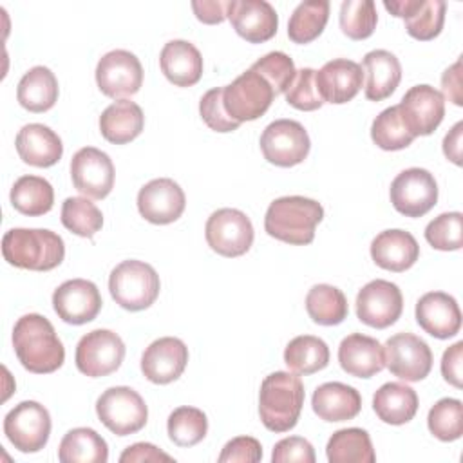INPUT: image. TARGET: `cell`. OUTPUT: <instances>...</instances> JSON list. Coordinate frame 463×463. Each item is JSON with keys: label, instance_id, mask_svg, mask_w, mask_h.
Instances as JSON below:
<instances>
[{"label": "cell", "instance_id": "2", "mask_svg": "<svg viewBox=\"0 0 463 463\" xmlns=\"http://www.w3.org/2000/svg\"><path fill=\"white\" fill-rule=\"evenodd\" d=\"M322 219L324 208L318 201L302 195H286L268 206L264 230L277 241L304 246L313 242L315 228Z\"/></svg>", "mask_w": 463, "mask_h": 463}, {"label": "cell", "instance_id": "54", "mask_svg": "<svg viewBox=\"0 0 463 463\" xmlns=\"http://www.w3.org/2000/svg\"><path fill=\"white\" fill-rule=\"evenodd\" d=\"M228 2H221V0H203V2H199V0H194L192 9H194L199 22L212 25V24L224 22Z\"/></svg>", "mask_w": 463, "mask_h": 463}, {"label": "cell", "instance_id": "14", "mask_svg": "<svg viewBox=\"0 0 463 463\" xmlns=\"http://www.w3.org/2000/svg\"><path fill=\"white\" fill-rule=\"evenodd\" d=\"M96 83L109 98L136 94L143 85V67L136 54L116 49L103 54L96 67Z\"/></svg>", "mask_w": 463, "mask_h": 463}, {"label": "cell", "instance_id": "28", "mask_svg": "<svg viewBox=\"0 0 463 463\" xmlns=\"http://www.w3.org/2000/svg\"><path fill=\"white\" fill-rule=\"evenodd\" d=\"M163 74L175 87H192L203 76V56L199 49L186 40H170L159 54Z\"/></svg>", "mask_w": 463, "mask_h": 463}, {"label": "cell", "instance_id": "15", "mask_svg": "<svg viewBox=\"0 0 463 463\" xmlns=\"http://www.w3.org/2000/svg\"><path fill=\"white\" fill-rule=\"evenodd\" d=\"M403 311V297L394 282L376 279L367 282L356 295V317L369 327L385 329Z\"/></svg>", "mask_w": 463, "mask_h": 463}, {"label": "cell", "instance_id": "33", "mask_svg": "<svg viewBox=\"0 0 463 463\" xmlns=\"http://www.w3.org/2000/svg\"><path fill=\"white\" fill-rule=\"evenodd\" d=\"M18 103L29 112H45L58 99V80L54 72L43 65L29 69L16 89Z\"/></svg>", "mask_w": 463, "mask_h": 463}, {"label": "cell", "instance_id": "1", "mask_svg": "<svg viewBox=\"0 0 463 463\" xmlns=\"http://www.w3.org/2000/svg\"><path fill=\"white\" fill-rule=\"evenodd\" d=\"M13 347L18 362L34 374L54 373L65 360L63 344L52 324L38 313H29L16 320L13 327Z\"/></svg>", "mask_w": 463, "mask_h": 463}, {"label": "cell", "instance_id": "51", "mask_svg": "<svg viewBox=\"0 0 463 463\" xmlns=\"http://www.w3.org/2000/svg\"><path fill=\"white\" fill-rule=\"evenodd\" d=\"M121 463H141V461H150V463H159V461H166L172 463L174 458L165 454L163 450H159L156 445L152 443H134L130 447H127L123 450V454L119 456Z\"/></svg>", "mask_w": 463, "mask_h": 463}, {"label": "cell", "instance_id": "26", "mask_svg": "<svg viewBox=\"0 0 463 463\" xmlns=\"http://www.w3.org/2000/svg\"><path fill=\"white\" fill-rule=\"evenodd\" d=\"M340 367L354 378H371L385 367L383 345L362 333L347 335L338 347Z\"/></svg>", "mask_w": 463, "mask_h": 463}, {"label": "cell", "instance_id": "24", "mask_svg": "<svg viewBox=\"0 0 463 463\" xmlns=\"http://www.w3.org/2000/svg\"><path fill=\"white\" fill-rule=\"evenodd\" d=\"M317 89L324 103L342 105L351 101L362 89L364 69L347 58H335L317 71Z\"/></svg>", "mask_w": 463, "mask_h": 463}, {"label": "cell", "instance_id": "55", "mask_svg": "<svg viewBox=\"0 0 463 463\" xmlns=\"http://www.w3.org/2000/svg\"><path fill=\"white\" fill-rule=\"evenodd\" d=\"M461 134H463V123L458 121L450 128V132L443 137V154L454 165H461Z\"/></svg>", "mask_w": 463, "mask_h": 463}, {"label": "cell", "instance_id": "45", "mask_svg": "<svg viewBox=\"0 0 463 463\" xmlns=\"http://www.w3.org/2000/svg\"><path fill=\"white\" fill-rule=\"evenodd\" d=\"M425 239L441 251L459 250L463 244V215L459 212L439 213L427 224Z\"/></svg>", "mask_w": 463, "mask_h": 463}, {"label": "cell", "instance_id": "27", "mask_svg": "<svg viewBox=\"0 0 463 463\" xmlns=\"http://www.w3.org/2000/svg\"><path fill=\"white\" fill-rule=\"evenodd\" d=\"M20 159L31 166L47 168L61 159L63 145L60 136L42 123L22 127L14 139Z\"/></svg>", "mask_w": 463, "mask_h": 463}, {"label": "cell", "instance_id": "44", "mask_svg": "<svg viewBox=\"0 0 463 463\" xmlns=\"http://www.w3.org/2000/svg\"><path fill=\"white\" fill-rule=\"evenodd\" d=\"M429 430L439 441H456L463 434V405L456 398H441L427 416Z\"/></svg>", "mask_w": 463, "mask_h": 463}, {"label": "cell", "instance_id": "42", "mask_svg": "<svg viewBox=\"0 0 463 463\" xmlns=\"http://www.w3.org/2000/svg\"><path fill=\"white\" fill-rule=\"evenodd\" d=\"M61 224L80 237H94L103 226L99 208L87 197H67L61 204Z\"/></svg>", "mask_w": 463, "mask_h": 463}, {"label": "cell", "instance_id": "29", "mask_svg": "<svg viewBox=\"0 0 463 463\" xmlns=\"http://www.w3.org/2000/svg\"><path fill=\"white\" fill-rule=\"evenodd\" d=\"M311 405L324 421H347L358 416L362 409L360 392L340 382H327L315 389Z\"/></svg>", "mask_w": 463, "mask_h": 463}, {"label": "cell", "instance_id": "9", "mask_svg": "<svg viewBox=\"0 0 463 463\" xmlns=\"http://www.w3.org/2000/svg\"><path fill=\"white\" fill-rule=\"evenodd\" d=\"M208 246L222 257H241L253 244V224L250 217L235 208L215 210L204 226Z\"/></svg>", "mask_w": 463, "mask_h": 463}, {"label": "cell", "instance_id": "53", "mask_svg": "<svg viewBox=\"0 0 463 463\" xmlns=\"http://www.w3.org/2000/svg\"><path fill=\"white\" fill-rule=\"evenodd\" d=\"M443 99L447 98L454 105H463V87H461V60H456L441 76Z\"/></svg>", "mask_w": 463, "mask_h": 463}, {"label": "cell", "instance_id": "36", "mask_svg": "<svg viewBox=\"0 0 463 463\" xmlns=\"http://www.w3.org/2000/svg\"><path fill=\"white\" fill-rule=\"evenodd\" d=\"M9 197L16 212L29 217H38L51 212L54 190L51 183L40 175H22L14 181Z\"/></svg>", "mask_w": 463, "mask_h": 463}, {"label": "cell", "instance_id": "50", "mask_svg": "<svg viewBox=\"0 0 463 463\" xmlns=\"http://www.w3.org/2000/svg\"><path fill=\"white\" fill-rule=\"evenodd\" d=\"M217 459L219 463H257L262 459V447L251 436H237L222 447Z\"/></svg>", "mask_w": 463, "mask_h": 463}, {"label": "cell", "instance_id": "7", "mask_svg": "<svg viewBox=\"0 0 463 463\" xmlns=\"http://www.w3.org/2000/svg\"><path fill=\"white\" fill-rule=\"evenodd\" d=\"M275 98L269 83L253 69L237 76L230 85L222 87V105L228 116L237 121H253L266 114Z\"/></svg>", "mask_w": 463, "mask_h": 463}, {"label": "cell", "instance_id": "41", "mask_svg": "<svg viewBox=\"0 0 463 463\" xmlns=\"http://www.w3.org/2000/svg\"><path fill=\"white\" fill-rule=\"evenodd\" d=\"M371 139L374 141L376 146L389 152L407 148L414 141L412 134L407 130L400 116L398 105L387 107L374 118L371 125Z\"/></svg>", "mask_w": 463, "mask_h": 463}, {"label": "cell", "instance_id": "6", "mask_svg": "<svg viewBox=\"0 0 463 463\" xmlns=\"http://www.w3.org/2000/svg\"><path fill=\"white\" fill-rule=\"evenodd\" d=\"M96 414L116 436L136 434L148 420V409L141 394L125 385L107 389L96 402Z\"/></svg>", "mask_w": 463, "mask_h": 463}, {"label": "cell", "instance_id": "46", "mask_svg": "<svg viewBox=\"0 0 463 463\" xmlns=\"http://www.w3.org/2000/svg\"><path fill=\"white\" fill-rule=\"evenodd\" d=\"M250 69L259 72L269 83L275 96L286 92L297 74L293 60L282 51L268 52L266 56L257 60Z\"/></svg>", "mask_w": 463, "mask_h": 463}, {"label": "cell", "instance_id": "13", "mask_svg": "<svg viewBox=\"0 0 463 463\" xmlns=\"http://www.w3.org/2000/svg\"><path fill=\"white\" fill-rule=\"evenodd\" d=\"M385 367L405 382H420L432 369V351L412 333H396L383 345Z\"/></svg>", "mask_w": 463, "mask_h": 463}, {"label": "cell", "instance_id": "21", "mask_svg": "<svg viewBox=\"0 0 463 463\" xmlns=\"http://www.w3.org/2000/svg\"><path fill=\"white\" fill-rule=\"evenodd\" d=\"M383 7L405 20V31L421 42L436 38L445 24L447 4L443 0H385Z\"/></svg>", "mask_w": 463, "mask_h": 463}, {"label": "cell", "instance_id": "52", "mask_svg": "<svg viewBox=\"0 0 463 463\" xmlns=\"http://www.w3.org/2000/svg\"><path fill=\"white\" fill-rule=\"evenodd\" d=\"M461 364H463V342L450 345L441 358V374L445 382L454 387H461Z\"/></svg>", "mask_w": 463, "mask_h": 463}, {"label": "cell", "instance_id": "25", "mask_svg": "<svg viewBox=\"0 0 463 463\" xmlns=\"http://www.w3.org/2000/svg\"><path fill=\"white\" fill-rule=\"evenodd\" d=\"M371 257L382 269L402 273L418 260L420 244L405 230H383L371 242Z\"/></svg>", "mask_w": 463, "mask_h": 463}, {"label": "cell", "instance_id": "17", "mask_svg": "<svg viewBox=\"0 0 463 463\" xmlns=\"http://www.w3.org/2000/svg\"><path fill=\"white\" fill-rule=\"evenodd\" d=\"M398 110L412 137L429 136L443 121L445 99L430 85H414L403 94Z\"/></svg>", "mask_w": 463, "mask_h": 463}, {"label": "cell", "instance_id": "30", "mask_svg": "<svg viewBox=\"0 0 463 463\" xmlns=\"http://www.w3.org/2000/svg\"><path fill=\"white\" fill-rule=\"evenodd\" d=\"M362 67L365 72V98L369 101H382L389 98L402 80L400 60L385 49L367 52Z\"/></svg>", "mask_w": 463, "mask_h": 463}, {"label": "cell", "instance_id": "38", "mask_svg": "<svg viewBox=\"0 0 463 463\" xmlns=\"http://www.w3.org/2000/svg\"><path fill=\"white\" fill-rule=\"evenodd\" d=\"M306 311L315 324L338 326L347 318L349 307L342 289L329 284H315L306 295Z\"/></svg>", "mask_w": 463, "mask_h": 463}, {"label": "cell", "instance_id": "10", "mask_svg": "<svg viewBox=\"0 0 463 463\" xmlns=\"http://www.w3.org/2000/svg\"><path fill=\"white\" fill-rule=\"evenodd\" d=\"M311 148L304 125L295 119H275L260 134V150L268 163L282 168L302 163Z\"/></svg>", "mask_w": 463, "mask_h": 463}, {"label": "cell", "instance_id": "3", "mask_svg": "<svg viewBox=\"0 0 463 463\" xmlns=\"http://www.w3.org/2000/svg\"><path fill=\"white\" fill-rule=\"evenodd\" d=\"M304 383L300 376L286 371L268 374L260 383L259 416L271 432L291 430L302 412Z\"/></svg>", "mask_w": 463, "mask_h": 463}, {"label": "cell", "instance_id": "43", "mask_svg": "<svg viewBox=\"0 0 463 463\" xmlns=\"http://www.w3.org/2000/svg\"><path fill=\"white\" fill-rule=\"evenodd\" d=\"M340 29L351 40H365L374 33L378 13L373 0H344L340 5Z\"/></svg>", "mask_w": 463, "mask_h": 463}, {"label": "cell", "instance_id": "19", "mask_svg": "<svg viewBox=\"0 0 463 463\" xmlns=\"http://www.w3.org/2000/svg\"><path fill=\"white\" fill-rule=\"evenodd\" d=\"M226 18L235 33L250 43H262L277 34L279 16L266 0H230Z\"/></svg>", "mask_w": 463, "mask_h": 463}, {"label": "cell", "instance_id": "34", "mask_svg": "<svg viewBox=\"0 0 463 463\" xmlns=\"http://www.w3.org/2000/svg\"><path fill=\"white\" fill-rule=\"evenodd\" d=\"M61 463H105L109 459L107 441L89 427L71 429L58 447Z\"/></svg>", "mask_w": 463, "mask_h": 463}, {"label": "cell", "instance_id": "35", "mask_svg": "<svg viewBox=\"0 0 463 463\" xmlns=\"http://www.w3.org/2000/svg\"><path fill=\"white\" fill-rule=\"evenodd\" d=\"M331 463H374L376 454L367 430L358 427L333 432L326 447Z\"/></svg>", "mask_w": 463, "mask_h": 463}, {"label": "cell", "instance_id": "37", "mask_svg": "<svg viewBox=\"0 0 463 463\" xmlns=\"http://www.w3.org/2000/svg\"><path fill=\"white\" fill-rule=\"evenodd\" d=\"M284 362L295 374H313L327 367L329 347L318 336L300 335L286 345Z\"/></svg>", "mask_w": 463, "mask_h": 463}, {"label": "cell", "instance_id": "23", "mask_svg": "<svg viewBox=\"0 0 463 463\" xmlns=\"http://www.w3.org/2000/svg\"><path fill=\"white\" fill-rule=\"evenodd\" d=\"M418 326L434 338H452L461 329V311L456 298L445 291H430L416 302Z\"/></svg>", "mask_w": 463, "mask_h": 463}, {"label": "cell", "instance_id": "16", "mask_svg": "<svg viewBox=\"0 0 463 463\" xmlns=\"http://www.w3.org/2000/svg\"><path fill=\"white\" fill-rule=\"evenodd\" d=\"M71 179L85 197L105 199L114 188L112 159L99 148L83 146L71 159Z\"/></svg>", "mask_w": 463, "mask_h": 463}, {"label": "cell", "instance_id": "40", "mask_svg": "<svg viewBox=\"0 0 463 463\" xmlns=\"http://www.w3.org/2000/svg\"><path fill=\"white\" fill-rule=\"evenodd\" d=\"M168 438L179 447H194L204 439L208 432L206 414L197 407H177L166 421Z\"/></svg>", "mask_w": 463, "mask_h": 463}, {"label": "cell", "instance_id": "22", "mask_svg": "<svg viewBox=\"0 0 463 463\" xmlns=\"http://www.w3.org/2000/svg\"><path fill=\"white\" fill-rule=\"evenodd\" d=\"M188 364V347L175 336L154 340L141 356V371L146 380L166 385L177 380Z\"/></svg>", "mask_w": 463, "mask_h": 463}, {"label": "cell", "instance_id": "8", "mask_svg": "<svg viewBox=\"0 0 463 463\" xmlns=\"http://www.w3.org/2000/svg\"><path fill=\"white\" fill-rule=\"evenodd\" d=\"M4 434L20 452H38L49 441L51 414L34 400L20 402L5 414Z\"/></svg>", "mask_w": 463, "mask_h": 463}, {"label": "cell", "instance_id": "4", "mask_svg": "<svg viewBox=\"0 0 463 463\" xmlns=\"http://www.w3.org/2000/svg\"><path fill=\"white\" fill-rule=\"evenodd\" d=\"M4 259L22 269L49 271L65 257L63 239L43 228H11L2 239Z\"/></svg>", "mask_w": 463, "mask_h": 463}, {"label": "cell", "instance_id": "5", "mask_svg": "<svg viewBox=\"0 0 463 463\" xmlns=\"http://www.w3.org/2000/svg\"><path fill=\"white\" fill-rule=\"evenodd\" d=\"M109 289L116 304L127 311H143L159 297L161 282L157 271L143 260H123L109 279Z\"/></svg>", "mask_w": 463, "mask_h": 463}, {"label": "cell", "instance_id": "11", "mask_svg": "<svg viewBox=\"0 0 463 463\" xmlns=\"http://www.w3.org/2000/svg\"><path fill=\"white\" fill-rule=\"evenodd\" d=\"M391 203L405 217H423L438 203V183L425 168H407L400 172L389 188Z\"/></svg>", "mask_w": 463, "mask_h": 463}, {"label": "cell", "instance_id": "47", "mask_svg": "<svg viewBox=\"0 0 463 463\" xmlns=\"http://www.w3.org/2000/svg\"><path fill=\"white\" fill-rule=\"evenodd\" d=\"M317 71L311 67H304L297 71L291 85L288 87L286 101L304 112L317 110L324 105V99L320 98V92L317 89Z\"/></svg>", "mask_w": 463, "mask_h": 463}, {"label": "cell", "instance_id": "20", "mask_svg": "<svg viewBox=\"0 0 463 463\" xmlns=\"http://www.w3.org/2000/svg\"><path fill=\"white\" fill-rule=\"evenodd\" d=\"M186 206L183 188L168 177L148 181L137 194V210L152 224H170L177 221Z\"/></svg>", "mask_w": 463, "mask_h": 463}, {"label": "cell", "instance_id": "39", "mask_svg": "<svg viewBox=\"0 0 463 463\" xmlns=\"http://www.w3.org/2000/svg\"><path fill=\"white\" fill-rule=\"evenodd\" d=\"M329 18L327 0H307L300 2L288 22V36L295 43H309L317 40L326 29Z\"/></svg>", "mask_w": 463, "mask_h": 463}, {"label": "cell", "instance_id": "32", "mask_svg": "<svg viewBox=\"0 0 463 463\" xmlns=\"http://www.w3.org/2000/svg\"><path fill=\"white\" fill-rule=\"evenodd\" d=\"M373 409L383 423L403 425L416 416L418 394L405 383L389 382L374 392Z\"/></svg>", "mask_w": 463, "mask_h": 463}, {"label": "cell", "instance_id": "12", "mask_svg": "<svg viewBox=\"0 0 463 463\" xmlns=\"http://www.w3.org/2000/svg\"><path fill=\"white\" fill-rule=\"evenodd\" d=\"M125 358V344L110 329H94L83 335L76 345V367L80 373L99 378L119 369Z\"/></svg>", "mask_w": 463, "mask_h": 463}, {"label": "cell", "instance_id": "18", "mask_svg": "<svg viewBox=\"0 0 463 463\" xmlns=\"http://www.w3.org/2000/svg\"><path fill=\"white\" fill-rule=\"evenodd\" d=\"M101 295L94 282L72 279L60 284L52 293V307L56 315L72 326L94 320L101 309Z\"/></svg>", "mask_w": 463, "mask_h": 463}, {"label": "cell", "instance_id": "48", "mask_svg": "<svg viewBox=\"0 0 463 463\" xmlns=\"http://www.w3.org/2000/svg\"><path fill=\"white\" fill-rule=\"evenodd\" d=\"M199 114L203 121L215 132H232L237 130L241 123L233 121L222 105V87L208 90L199 101Z\"/></svg>", "mask_w": 463, "mask_h": 463}, {"label": "cell", "instance_id": "49", "mask_svg": "<svg viewBox=\"0 0 463 463\" xmlns=\"http://www.w3.org/2000/svg\"><path fill=\"white\" fill-rule=\"evenodd\" d=\"M315 449L313 445L300 436H289L275 443L271 452L273 463H315Z\"/></svg>", "mask_w": 463, "mask_h": 463}, {"label": "cell", "instance_id": "31", "mask_svg": "<svg viewBox=\"0 0 463 463\" xmlns=\"http://www.w3.org/2000/svg\"><path fill=\"white\" fill-rule=\"evenodd\" d=\"M145 127V116L137 103L118 99L99 116L101 136L114 145H125L136 139Z\"/></svg>", "mask_w": 463, "mask_h": 463}]
</instances>
